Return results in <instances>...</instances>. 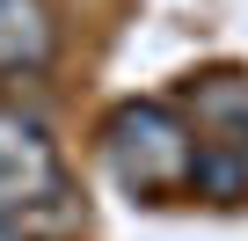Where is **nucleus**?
I'll return each instance as SVG.
<instances>
[{"label":"nucleus","mask_w":248,"mask_h":241,"mask_svg":"<svg viewBox=\"0 0 248 241\" xmlns=\"http://www.w3.org/2000/svg\"><path fill=\"white\" fill-rule=\"evenodd\" d=\"M51 59V8L44 0H0V66L37 73Z\"/></svg>","instance_id":"3"},{"label":"nucleus","mask_w":248,"mask_h":241,"mask_svg":"<svg viewBox=\"0 0 248 241\" xmlns=\"http://www.w3.org/2000/svg\"><path fill=\"white\" fill-rule=\"evenodd\" d=\"M66 219V168L51 146V125L22 102H0V226L15 241L30 226Z\"/></svg>","instance_id":"1"},{"label":"nucleus","mask_w":248,"mask_h":241,"mask_svg":"<svg viewBox=\"0 0 248 241\" xmlns=\"http://www.w3.org/2000/svg\"><path fill=\"white\" fill-rule=\"evenodd\" d=\"M109 154H117V176L139 183V190L190 183V161H197L183 117L161 110V102H132V110H117V117H109Z\"/></svg>","instance_id":"2"}]
</instances>
